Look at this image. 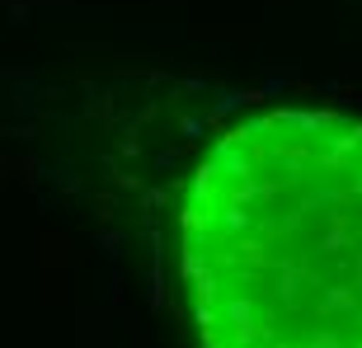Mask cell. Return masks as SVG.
I'll return each mask as SVG.
<instances>
[{
  "instance_id": "cell-1",
  "label": "cell",
  "mask_w": 362,
  "mask_h": 348,
  "mask_svg": "<svg viewBox=\"0 0 362 348\" xmlns=\"http://www.w3.org/2000/svg\"><path fill=\"white\" fill-rule=\"evenodd\" d=\"M0 137L118 250L198 348H362V108L170 76H71Z\"/></svg>"
}]
</instances>
